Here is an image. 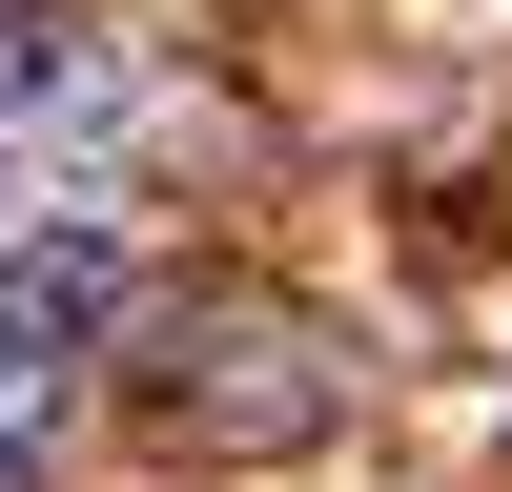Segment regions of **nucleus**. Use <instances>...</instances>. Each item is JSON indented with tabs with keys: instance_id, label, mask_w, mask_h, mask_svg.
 <instances>
[{
	"instance_id": "7ed1b4c3",
	"label": "nucleus",
	"mask_w": 512,
	"mask_h": 492,
	"mask_svg": "<svg viewBox=\"0 0 512 492\" xmlns=\"http://www.w3.org/2000/svg\"><path fill=\"white\" fill-rule=\"evenodd\" d=\"M41 451H62V390H41V369H0V492H41Z\"/></svg>"
},
{
	"instance_id": "f257e3e1",
	"label": "nucleus",
	"mask_w": 512,
	"mask_h": 492,
	"mask_svg": "<svg viewBox=\"0 0 512 492\" xmlns=\"http://www.w3.org/2000/svg\"><path fill=\"white\" fill-rule=\"evenodd\" d=\"M123 308H144V267H123V226H82V205L0 246V369H41V390H62V369H103Z\"/></svg>"
},
{
	"instance_id": "f03ea898",
	"label": "nucleus",
	"mask_w": 512,
	"mask_h": 492,
	"mask_svg": "<svg viewBox=\"0 0 512 492\" xmlns=\"http://www.w3.org/2000/svg\"><path fill=\"white\" fill-rule=\"evenodd\" d=\"M123 103H144V82H123V41H103V21L0 0V144H21V123H41V144H103Z\"/></svg>"
},
{
	"instance_id": "20e7f679",
	"label": "nucleus",
	"mask_w": 512,
	"mask_h": 492,
	"mask_svg": "<svg viewBox=\"0 0 512 492\" xmlns=\"http://www.w3.org/2000/svg\"><path fill=\"white\" fill-rule=\"evenodd\" d=\"M0 246H21V144H0Z\"/></svg>"
}]
</instances>
